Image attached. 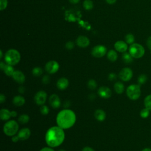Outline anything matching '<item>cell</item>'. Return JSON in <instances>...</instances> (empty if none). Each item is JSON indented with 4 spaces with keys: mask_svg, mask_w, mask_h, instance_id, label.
I'll return each instance as SVG.
<instances>
[{
    "mask_svg": "<svg viewBox=\"0 0 151 151\" xmlns=\"http://www.w3.org/2000/svg\"><path fill=\"white\" fill-rule=\"evenodd\" d=\"M107 52V49L105 46L98 45L94 47L91 50V55L96 58H101L103 57Z\"/></svg>",
    "mask_w": 151,
    "mask_h": 151,
    "instance_id": "cell-10",
    "label": "cell"
},
{
    "mask_svg": "<svg viewBox=\"0 0 151 151\" xmlns=\"http://www.w3.org/2000/svg\"><path fill=\"white\" fill-rule=\"evenodd\" d=\"M43 71L40 67H35L32 70V74L35 77H40L42 74Z\"/></svg>",
    "mask_w": 151,
    "mask_h": 151,
    "instance_id": "cell-29",
    "label": "cell"
},
{
    "mask_svg": "<svg viewBox=\"0 0 151 151\" xmlns=\"http://www.w3.org/2000/svg\"><path fill=\"white\" fill-rule=\"evenodd\" d=\"M11 117V111L7 109H1L0 111V118L2 120L8 121Z\"/></svg>",
    "mask_w": 151,
    "mask_h": 151,
    "instance_id": "cell-20",
    "label": "cell"
},
{
    "mask_svg": "<svg viewBox=\"0 0 151 151\" xmlns=\"http://www.w3.org/2000/svg\"><path fill=\"white\" fill-rule=\"evenodd\" d=\"M80 0H69V1L72 4H77L79 2Z\"/></svg>",
    "mask_w": 151,
    "mask_h": 151,
    "instance_id": "cell-47",
    "label": "cell"
},
{
    "mask_svg": "<svg viewBox=\"0 0 151 151\" xmlns=\"http://www.w3.org/2000/svg\"><path fill=\"white\" fill-rule=\"evenodd\" d=\"M31 133V130L29 128L24 127L18 131L17 135L18 136L20 140H25L30 137Z\"/></svg>",
    "mask_w": 151,
    "mask_h": 151,
    "instance_id": "cell-14",
    "label": "cell"
},
{
    "mask_svg": "<svg viewBox=\"0 0 151 151\" xmlns=\"http://www.w3.org/2000/svg\"><path fill=\"white\" fill-rule=\"evenodd\" d=\"M2 50H1L0 51V58H2Z\"/></svg>",
    "mask_w": 151,
    "mask_h": 151,
    "instance_id": "cell-49",
    "label": "cell"
},
{
    "mask_svg": "<svg viewBox=\"0 0 151 151\" xmlns=\"http://www.w3.org/2000/svg\"><path fill=\"white\" fill-rule=\"evenodd\" d=\"M83 7L86 10H91L93 8V3L91 0H85L83 2Z\"/></svg>",
    "mask_w": 151,
    "mask_h": 151,
    "instance_id": "cell-31",
    "label": "cell"
},
{
    "mask_svg": "<svg viewBox=\"0 0 151 151\" xmlns=\"http://www.w3.org/2000/svg\"><path fill=\"white\" fill-rule=\"evenodd\" d=\"M65 139V132L63 129L58 126L49 128L45 135V140L48 146L57 147L60 146Z\"/></svg>",
    "mask_w": 151,
    "mask_h": 151,
    "instance_id": "cell-1",
    "label": "cell"
},
{
    "mask_svg": "<svg viewBox=\"0 0 151 151\" xmlns=\"http://www.w3.org/2000/svg\"><path fill=\"white\" fill-rule=\"evenodd\" d=\"M74 44L73 41H68L66 42L65 44V48L68 50H72L74 48Z\"/></svg>",
    "mask_w": 151,
    "mask_h": 151,
    "instance_id": "cell-36",
    "label": "cell"
},
{
    "mask_svg": "<svg viewBox=\"0 0 151 151\" xmlns=\"http://www.w3.org/2000/svg\"><path fill=\"white\" fill-rule=\"evenodd\" d=\"M76 122V114L74 111L68 109H64L59 111L56 117L57 126L64 130L72 127Z\"/></svg>",
    "mask_w": 151,
    "mask_h": 151,
    "instance_id": "cell-2",
    "label": "cell"
},
{
    "mask_svg": "<svg viewBox=\"0 0 151 151\" xmlns=\"http://www.w3.org/2000/svg\"><path fill=\"white\" fill-rule=\"evenodd\" d=\"M19 131V124L14 120H8L4 125L3 132L7 136H13L18 133Z\"/></svg>",
    "mask_w": 151,
    "mask_h": 151,
    "instance_id": "cell-4",
    "label": "cell"
},
{
    "mask_svg": "<svg viewBox=\"0 0 151 151\" xmlns=\"http://www.w3.org/2000/svg\"><path fill=\"white\" fill-rule=\"evenodd\" d=\"M114 89L117 94H121L124 91V86L123 83L120 81H117L114 84Z\"/></svg>",
    "mask_w": 151,
    "mask_h": 151,
    "instance_id": "cell-21",
    "label": "cell"
},
{
    "mask_svg": "<svg viewBox=\"0 0 151 151\" xmlns=\"http://www.w3.org/2000/svg\"><path fill=\"white\" fill-rule=\"evenodd\" d=\"M7 0H0V10L2 11L5 9L7 6Z\"/></svg>",
    "mask_w": 151,
    "mask_h": 151,
    "instance_id": "cell-34",
    "label": "cell"
},
{
    "mask_svg": "<svg viewBox=\"0 0 151 151\" xmlns=\"http://www.w3.org/2000/svg\"><path fill=\"white\" fill-rule=\"evenodd\" d=\"M76 43L78 47L81 48H86L89 45L90 40L87 37L80 35L77 38Z\"/></svg>",
    "mask_w": 151,
    "mask_h": 151,
    "instance_id": "cell-16",
    "label": "cell"
},
{
    "mask_svg": "<svg viewBox=\"0 0 151 151\" xmlns=\"http://www.w3.org/2000/svg\"><path fill=\"white\" fill-rule=\"evenodd\" d=\"M5 64H5L4 63H3L2 61H1V62L0 63V67H1V69L2 70L4 69V68L5 65Z\"/></svg>",
    "mask_w": 151,
    "mask_h": 151,
    "instance_id": "cell-46",
    "label": "cell"
},
{
    "mask_svg": "<svg viewBox=\"0 0 151 151\" xmlns=\"http://www.w3.org/2000/svg\"><path fill=\"white\" fill-rule=\"evenodd\" d=\"M25 103L24 97L21 95H17L12 99V103L17 107H21Z\"/></svg>",
    "mask_w": 151,
    "mask_h": 151,
    "instance_id": "cell-18",
    "label": "cell"
},
{
    "mask_svg": "<svg viewBox=\"0 0 151 151\" xmlns=\"http://www.w3.org/2000/svg\"><path fill=\"white\" fill-rule=\"evenodd\" d=\"M40 151H55L52 147H42Z\"/></svg>",
    "mask_w": 151,
    "mask_h": 151,
    "instance_id": "cell-39",
    "label": "cell"
},
{
    "mask_svg": "<svg viewBox=\"0 0 151 151\" xmlns=\"http://www.w3.org/2000/svg\"><path fill=\"white\" fill-rule=\"evenodd\" d=\"M60 68L58 63L55 60H51L47 62L45 65V71L49 74H55Z\"/></svg>",
    "mask_w": 151,
    "mask_h": 151,
    "instance_id": "cell-9",
    "label": "cell"
},
{
    "mask_svg": "<svg viewBox=\"0 0 151 151\" xmlns=\"http://www.w3.org/2000/svg\"><path fill=\"white\" fill-rule=\"evenodd\" d=\"M114 47L117 51L123 53L126 52L128 49L127 44L125 41L121 40L116 41L114 45Z\"/></svg>",
    "mask_w": 151,
    "mask_h": 151,
    "instance_id": "cell-15",
    "label": "cell"
},
{
    "mask_svg": "<svg viewBox=\"0 0 151 151\" xmlns=\"http://www.w3.org/2000/svg\"><path fill=\"white\" fill-rule=\"evenodd\" d=\"M147 80V77L146 74H142L140 75L139 76V77H137V83L139 85H143L144 84H145L146 83Z\"/></svg>",
    "mask_w": 151,
    "mask_h": 151,
    "instance_id": "cell-27",
    "label": "cell"
},
{
    "mask_svg": "<svg viewBox=\"0 0 151 151\" xmlns=\"http://www.w3.org/2000/svg\"><path fill=\"white\" fill-rule=\"evenodd\" d=\"M141 151H151V149L149 148V147H146V148L143 149V150H142Z\"/></svg>",
    "mask_w": 151,
    "mask_h": 151,
    "instance_id": "cell-48",
    "label": "cell"
},
{
    "mask_svg": "<svg viewBox=\"0 0 151 151\" xmlns=\"http://www.w3.org/2000/svg\"><path fill=\"white\" fill-rule=\"evenodd\" d=\"M47 99V94L44 90H40L36 93L34 100L35 103L38 106H42L45 104Z\"/></svg>",
    "mask_w": 151,
    "mask_h": 151,
    "instance_id": "cell-8",
    "label": "cell"
},
{
    "mask_svg": "<svg viewBox=\"0 0 151 151\" xmlns=\"http://www.w3.org/2000/svg\"><path fill=\"white\" fill-rule=\"evenodd\" d=\"M12 79L17 83L22 84L25 81V76L24 74L19 70H15L12 76Z\"/></svg>",
    "mask_w": 151,
    "mask_h": 151,
    "instance_id": "cell-13",
    "label": "cell"
},
{
    "mask_svg": "<svg viewBox=\"0 0 151 151\" xmlns=\"http://www.w3.org/2000/svg\"><path fill=\"white\" fill-rule=\"evenodd\" d=\"M29 117L27 114H21L18 119V122L21 124H26L29 122Z\"/></svg>",
    "mask_w": 151,
    "mask_h": 151,
    "instance_id": "cell-25",
    "label": "cell"
},
{
    "mask_svg": "<svg viewBox=\"0 0 151 151\" xmlns=\"http://www.w3.org/2000/svg\"><path fill=\"white\" fill-rule=\"evenodd\" d=\"M58 151H66L65 150H64V149H59Z\"/></svg>",
    "mask_w": 151,
    "mask_h": 151,
    "instance_id": "cell-50",
    "label": "cell"
},
{
    "mask_svg": "<svg viewBox=\"0 0 151 151\" xmlns=\"http://www.w3.org/2000/svg\"><path fill=\"white\" fill-rule=\"evenodd\" d=\"M18 91H19V93H21V94L24 93L25 91V87H23V86H20V87H19V88H18Z\"/></svg>",
    "mask_w": 151,
    "mask_h": 151,
    "instance_id": "cell-42",
    "label": "cell"
},
{
    "mask_svg": "<svg viewBox=\"0 0 151 151\" xmlns=\"http://www.w3.org/2000/svg\"><path fill=\"white\" fill-rule=\"evenodd\" d=\"M17 114H18V113L16 111L13 110V111H11V117H15L17 116Z\"/></svg>",
    "mask_w": 151,
    "mask_h": 151,
    "instance_id": "cell-44",
    "label": "cell"
},
{
    "mask_svg": "<svg viewBox=\"0 0 151 151\" xmlns=\"http://www.w3.org/2000/svg\"><path fill=\"white\" fill-rule=\"evenodd\" d=\"M106 1L109 4H113L116 2L117 0H106Z\"/></svg>",
    "mask_w": 151,
    "mask_h": 151,
    "instance_id": "cell-45",
    "label": "cell"
},
{
    "mask_svg": "<svg viewBox=\"0 0 151 151\" xmlns=\"http://www.w3.org/2000/svg\"><path fill=\"white\" fill-rule=\"evenodd\" d=\"M5 100V96L3 94H0V103H3Z\"/></svg>",
    "mask_w": 151,
    "mask_h": 151,
    "instance_id": "cell-43",
    "label": "cell"
},
{
    "mask_svg": "<svg viewBox=\"0 0 151 151\" xmlns=\"http://www.w3.org/2000/svg\"><path fill=\"white\" fill-rule=\"evenodd\" d=\"M146 45L147 48L149 49L151 53V36L149 37L146 40Z\"/></svg>",
    "mask_w": 151,
    "mask_h": 151,
    "instance_id": "cell-38",
    "label": "cell"
},
{
    "mask_svg": "<svg viewBox=\"0 0 151 151\" xmlns=\"http://www.w3.org/2000/svg\"><path fill=\"white\" fill-rule=\"evenodd\" d=\"M4 60L6 64L15 65L21 60L20 53L15 49H9L6 52Z\"/></svg>",
    "mask_w": 151,
    "mask_h": 151,
    "instance_id": "cell-3",
    "label": "cell"
},
{
    "mask_svg": "<svg viewBox=\"0 0 151 151\" xmlns=\"http://www.w3.org/2000/svg\"><path fill=\"white\" fill-rule=\"evenodd\" d=\"M122 60L124 63L129 64L133 62V57L130 55L129 52H124L123 53L122 55Z\"/></svg>",
    "mask_w": 151,
    "mask_h": 151,
    "instance_id": "cell-24",
    "label": "cell"
},
{
    "mask_svg": "<svg viewBox=\"0 0 151 151\" xmlns=\"http://www.w3.org/2000/svg\"><path fill=\"white\" fill-rule=\"evenodd\" d=\"M50 105L53 109H58L61 106V100L59 96L56 94H51L49 97Z\"/></svg>",
    "mask_w": 151,
    "mask_h": 151,
    "instance_id": "cell-12",
    "label": "cell"
},
{
    "mask_svg": "<svg viewBox=\"0 0 151 151\" xmlns=\"http://www.w3.org/2000/svg\"><path fill=\"white\" fill-rule=\"evenodd\" d=\"M94 116L95 119L99 122L104 121L106 117V112L102 109H97L94 113Z\"/></svg>",
    "mask_w": 151,
    "mask_h": 151,
    "instance_id": "cell-19",
    "label": "cell"
},
{
    "mask_svg": "<svg viewBox=\"0 0 151 151\" xmlns=\"http://www.w3.org/2000/svg\"><path fill=\"white\" fill-rule=\"evenodd\" d=\"M69 85V81L65 77H61L60 78L56 83L57 87L60 90H65Z\"/></svg>",
    "mask_w": 151,
    "mask_h": 151,
    "instance_id": "cell-17",
    "label": "cell"
},
{
    "mask_svg": "<svg viewBox=\"0 0 151 151\" xmlns=\"http://www.w3.org/2000/svg\"><path fill=\"white\" fill-rule=\"evenodd\" d=\"M11 140H12V141L13 142L16 143V142H17L19 140V137H18V135H16V134H15V135L12 136Z\"/></svg>",
    "mask_w": 151,
    "mask_h": 151,
    "instance_id": "cell-40",
    "label": "cell"
},
{
    "mask_svg": "<svg viewBox=\"0 0 151 151\" xmlns=\"http://www.w3.org/2000/svg\"><path fill=\"white\" fill-rule=\"evenodd\" d=\"M2 71L4 72V73L7 76H11L12 77L14 72L15 71L14 68L13 67V65L6 64L4 69Z\"/></svg>",
    "mask_w": 151,
    "mask_h": 151,
    "instance_id": "cell-23",
    "label": "cell"
},
{
    "mask_svg": "<svg viewBox=\"0 0 151 151\" xmlns=\"http://www.w3.org/2000/svg\"><path fill=\"white\" fill-rule=\"evenodd\" d=\"M97 86V84L96 81V80H93V79H90L87 82V87H88L89 89L93 90L94 89L96 88Z\"/></svg>",
    "mask_w": 151,
    "mask_h": 151,
    "instance_id": "cell-32",
    "label": "cell"
},
{
    "mask_svg": "<svg viewBox=\"0 0 151 151\" xmlns=\"http://www.w3.org/2000/svg\"><path fill=\"white\" fill-rule=\"evenodd\" d=\"M144 106L146 108L149 109L150 111L151 110V94L147 95L143 101Z\"/></svg>",
    "mask_w": 151,
    "mask_h": 151,
    "instance_id": "cell-26",
    "label": "cell"
},
{
    "mask_svg": "<svg viewBox=\"0 0 151 151\" xmlns=\"http://www.w3.org/2000/svg\"><path fill=\"white\" fill-rule=\"evenodd\" d=\"M81 151H95L92 147H89V146H86L84 147L82 149Z\"/></svg>",
    "mask_w": 151,
    "mask_h": 151,
    "instance_id": "cell-41",
    "label": "cell"
},
{
    "mask_svg": "<svg viewBox=\"0 0 151 151\" xmlns=\"http://www.w3.org/2000/svg\"><path fill=\"white\" fill-rule=\"evenodd\" d=\"M107 58L111 62H114L117 60L118 55L116 51L113 50H110L108 51L107 54Z\"/></svg>",
    "mask_w": 151,
    "mask_h": 151,
    "instance_id": "cell-22",
    "label": "cell"
},
{
    "mask_svg": "<svg viewBox=\"0 0 151 151\" xmlns=\"http://www.w3.org/2000/svg\"><path fill=\"white\" fill-rule=\"evenodd\" d=\"M150 110L147 108H143L140 111V116L143 119H146L149 116Z\"/></svg>",
    "mask_w": 151,
    "mask_h": 151,
    "instance_id": "cell-30",
    "label": "cell"
},
{
    "mask_svg": "<svg viewBox=\"0 0 151 151\" xmlns=\"http://www.w3.org/2000/svg\"><path fill=\"white\" fill-rule=\"evenodd\" d=\"M133 75V71L131 68L129 67H124L120 71L119 77L123 81H129L132 79Z\"/></svg>",
    "mask_w": 151,
    "mask_h": 151,
    "instance_id": "cell-7",
    "label": "cell"
},
{
    "mask_svg": "<svg viewBox=\"0 0 151 151\" xmlns=\"http://www.w3.org/2000/svg\"><path fill=\"white\" fill-rule=\"evenodd\" d=\"M98 95L103 99H109L111 96L112 92L110 88L106 86L100 87L97 91Z\"/></svg>",
    "mask_w": 151,
    "mask_h": 151,
    "instance_id": "cell-11",
    "label": "cell"
},
{
    "mask_svg": "<svg viewBox=\"0 0 151 151\" xmlns=\"http://www.w3.org/2000/svg\"><path fill=\"white\" fill-rule=\"evenodd\" d=\"M40 113L41 114L44 115V116H45V115H47L49 112H50V109H49V107L46 106V105H42L40 107Z\"/></svg>",
    "mask_w": 151,
    "mask_h": 151,
    "instance_id": "cell-33",
    "label": "cell"
},
{
    "mask_svg": "<svg viewBox=\"0 0 151 151\" xmlns=\"http://www.w3.org/2000/svg\"><path fill=\"white\" fill-rule=\"evenodd\" d=\"M129 52L133 58L138 59L143 57L145 53V50L141 44L133 43L130 45L129 48Z\"/></svg>",
    "mask_w": 151,
    "mask_h": 151,
    "instance_id": "cell-5",
    "label": "cell"
},
{
    "mask_svg": "<svg viewBox=\"0 0 151 151\" xmlns=\"http://www.w3.org/2000/svg\"><path fill=\"white\" fill-rule=\"evenodd\" d=\"M126 95L132 100H137L141 95V89L140 85L130 84L126 88Z\"/></svg>",
    "mask_w": 151,
    "mask_h": 151,
    "instance_id": "cell-6",
    "label": "cell"
},
{
    "mask_svg": "<svg viewBox=\"0 0 151 151\" xmlns=\"http://www.w3.org/2000/svg\"><path fill=\"white\" fill-rule=\"evenodd\" d=\"M50 80H51L50 77L48 75L44 76L42 78V83H44L45 84H47L50 83Z\"/></svg>",
    "mask_w": 151,
    "mask_h": 151,
    "instance_id": "cell-35",
    "label": "cell"
},
{
    "mask_svg": "<svg viewBox=\"0 0 151 151\" xmlns=\"http://www.w3.org/2000/svg\"><path fill=\"white\" fill-rule=\"evenodd\" d=\"M125 42L127 44H132L133 43H134V36L130 33H129L127 34L125 36Z\"/></svg>",
    "mask_w": 151,
    "mask_h": 151,
    "instance_id": "cell-28",
    "label": "cell"
},
{
    "mask_svg": "<svg viewBox=\"0 0 151 151\" xmlns=\"http://www.w3.org/2000/svg\"><path fill=\"white\" fill-rule=\"evenodd\" d=\"M117 78V75L114 73H110L108 75V79L110 81H114Z\"/></svg>",
    "mask_w": 151,
    "mask_h": 151,
    "instance_id": "cell-37",
    "label": "cell"
}]
</instances>
